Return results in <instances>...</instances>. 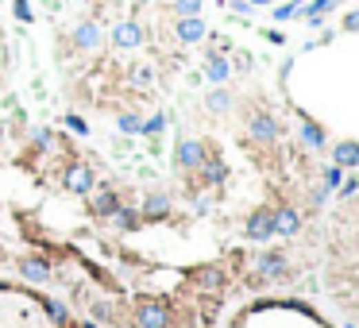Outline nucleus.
<instances>
[{"mask_svg": "<svg viewBox=\"0 0 359 328\" xmlns=\"http://www.w3.org/2000/svg\"><path fill=\"white\" fill-rule=\"evenodd\" d=\"M185 278H189V286L205 289V294H220V289L228 286V270H224L220 263H201V267H194Z\"/></svg>", "mask_w": 359, "mask_h": 328, "instance_id": "obj_6", "label": "nucleus"}, {"mask_svg": "<svg viewBox=\"0 0 359 328\" xmlns=\"http://www.w3.org/2000/svg\"><path fill=\"white\" fill-rule=\"evenodd\" d=\"M43 305H47V313H50V320H54V325H66V305H62V301H43Z\"/></svg>", "mask_w": 359, "mask_h": 328, "instance_id": "obj_29", "label": "nucleus"}, {"mask_svg": "<svg viewBox=\"0 0 359 328\" xmlns=\"http://www.w3.org/2000/svg\"><path fill=\"white\" fill-rule=\"evenodd\" d=\"M163 132H166V116L163 112H155L151 120H143V127H139V135H151V139H155V135H163Z\"/></svg>", "mask_w": 359, "mask_h": 328, "instance_id": "obj_23", "label": "nucleus"}, {"mask_svg": "<svg viewBox=\"0 0 359 328\" xmlns=\"http://www.w3.org/2000/svg\"><path fill=\"white\" fill-rule=\"evenodd\" d=\"M298 135H301V143L309 147V151H325V143H329V135H325V127H320L317 120H309V116H301V127H298Z\"/></svg>", "mask_w": 359, "mask_h": 328, "instance_id": "obj_16", "label": "nucleus"}, {"mask_svg": "<svg viewBox=\"0 0 359 328\" xmlns=\"http://www.w3.org/2000/svg\"><path fill=\"white\" fill-rule=\"evenodd\" d=\"M243 236H247L252 243L274 240V205H259V209L247 216V224H243Z\"/></svg>", "mask_w": 359, "mask_h": 328, "instance_id": "obj_8", "label": "nucleus"}, {"mask_svg": "<svg viewBox=\"0 0 359 328\" xmlns=\"http://www.w3.org/2000/svg\"><path fill=\"white\" fill-rule=\"evenodd\" d=\"M336 4H344V0H336Z\"/></svg>", "mask_w": 359, "mask_h": 328, "instance_id": "obj_36", "label": "nucleus"}, {"mask_svg": "<svg viewBox=\"0 0 359 328\" xmlns=\"http://www.w3.org/2000/svg\"><path fill=\"white\" fill-rule=\"evenodd\" d=\"M70 43H74V50H81V54H93V50H101V43H105L101 19H78V23H74V31H70Z\"/></svg>", "mask_w": 359, "mask_h": 328, "instance_id": "obj_7", "label": "nucleus"}, {"mask_svg": "<svg viewBox=\"0 0 359 328\" xmlns=\"http://www.w3.org/2000/svg\"><path fill=\"white\" fill-rule=\"evenodd\" d=\"M336 189H340V197H356V193H359V178H348V182H340Z\"/></svg>", "mask_w": 359, "mask_h": 328, "instance_id": "obj_31", "label": "nucleus"}, {"mask_svg": "<svg viewBox=\"0 0 359 328\" xmlns=\"http://www.w3.org/2000/svg\"><path fill=\"white\" fill-rule=\"evenodd\" d=\"M298 232H301V212L294 209V205H278V209H274V236H286V240H290Z\"/></svg>", "mask_w": 359, "mask_h": 328, "instance_id": "obj_15", "label": "nucleus"}, {"mask_svg": "<svg viewBox=\"0 0 359 328\" xmlns=\"http://www.w3.org/2000/svg\"><path fill=\"white\" fill-rule=\"evenodd\" d=\"M247 4H252V8H255V4H259V8H267V4H274V0H247Z\"/></svg>", "mask_w": 359, "mask_h": 328, "instance_id": "obj_34", "label": "nucleus"}, {"mask_svg": "<svg viewBox=\"0 0 359 328\" xmlns=\"http://www.w3.org/2000/svg\"><path fill=\"white\" fill-rule=\"evenodd\" d=\"M247 135H252L255 143H274V139H278L282 135V124L278 120H274V112H267V108H255L252 116H247Z\"/></svg>", "mask_w": 359, "mask_h": 328, "instance_id": "obj_9", "label": "nucleus"}, {"mask_svg": "<svg viewBox=\"0 0 359 328\" xmlns=\"http://www.w3.org/2000/svg\"><path fill=\"white\" fill-rule=\"evenodd\" d=\"M85 201H89V212H93L97 221H108V216L124 205V197H120L116 185H93V189L85 193Z\"/></svg>", "mask_w": 359, "mask_h": 328, "instance_id": "obj_5", "label": "nucleus"}, {"mask_svg": "<svg viewBox=\"0 0 359 328\" xmlns=\"http://www.w3.org/2000/svg\"><path fill=\"white\" fill-rule=\"evenodd\" d=\"M290 274V259L286 251H263L255 255V270H252V282H278Z\"/></svg>", "mask_w": 359, "mask_h": 328, "instance_id": "obj_3", "label": "nucleus"}, {"mask_svg": "<svg viewBox=\"0 0 359 328\" xmlns=\"http://www.w3.org/2000/svg\"><path fill=\"white\" fill-rule=\"evenodd\" d=\"M348 328H359V325H348Z\"/></svg>", "mask_w": 359, "mask_h": 328, "instance_id": "obj_35", "label": "nucleus"}, {"mask_svg": "<svg viewBox=\"0 0 359 328\" xmlns=\"http://www.w3.org/2000/svg\"><path fill=\"white\" fill-rule=\"evenodd\" d=\"M301 4H305V0H286V4H278V8L271 12L274 19H278V23H286V19H294L301 12Z\"/></svg>", "mask_w": 359, "mask_h": 328, "instance_id": "obj_22", "label": "nucleus"}, {"mask_svg": "<svg viewBox=\"0 0 359 328\" xmlns=\"http://www.w3.org/2000/svg\"><path fill=\"white\" fill-rule=\"evenodd\" d=\"M205 77L213 81V85H228V77H232V62L224 54H209V62H205Z\"/></svg>", "mask_w": 359, "mask_h": 328, "instance_id": "obj_19", "label": "nucleus"}, {"mask_svg": "<svg viewBox=\"0 0 359 328\" xmlns=\"http://www.w3.org/2000/svg\"><path fill=\"white\" fill-rule=\"evenodd\" d=\"M132 325L136 328H174V305L163 298H136L132 301Z\"/></svg>", "mask_w": 359, "mask_h": 328, "instance_id": "obj_1", "label": "nucleus"}, {"mask_svg": "<svg viewBox=\"0 0 359 328\" xmlns=\"http://www.w3.org/2000/svg\"><path fill=\"white\" fill-rule=\"evenodd\" d=\"M263 35H267V39H271V43H274V47H282V43H286V35H282V31H263Z\"/></svg>", "mask_w": 359, "mask_h": 328, "instance_id": "obj_33", "label": "nucleus"}, {"mask_svg": "<svg viewBox=\"0 0 359 328\" xmlns=\"http://www.w3.org/2000/svg\"><path fill=\"white\" fill-rule=\"evenodd\" d=\"M174 35L182 39L185 47H194V43H201V39L209 35V28H205V19H201V16H178Z\"/></svg>", "mask_w": 359, "mask_h": 328, "instance_id": "obj_14", "label": "nucleus"}, {"mask_svg": "<svg viewBox=\"0 0 359 328\" xmlns=\"http://www.w3.org/2000/svg\"><path fill=\"white\" fill-rule=\"evenodd\" d=\"M205 0H174V12L178 16H201Z\"/></svg>", "mask_w": 359, "mask_h": 328, "instance_id": "obj_25", "label": "nucleus"}, {"mask_svg": "<svg viewBox=\"0 0 359 328\" xmlns=\"http://www.w3.org/2000/svg\"><path fill=\"white\" fill-rule=\"evenodd\" d=\"M143 43V28H139L136 19H120L116 28H112V47L116 50H136Z\"/></svg>", "mask_w": 359, "mask_h": 328, "instance_id": "obj_12", "label": "nucleus"}, {"mask_svg": "<svg viewBox=\"0 0 359 328\" xmlns=\"http://www.w3.org/2000/svg\"><path fill=\"white\" fill-rule=\"evenodd\" d=\"M108 221H112V228H116V232H136V228H143V216H139L136 205H120V209L112 212Z\"/></svg>", "mask_w": 359, "mask_h": 328, "instance_id": "obj_18", "label": "nucleus"}, {"mask_svg": "<svg viewBox=\"0 0 359 328\" xmlns=\"http://www.w3.org/2000/svg\"><path fill=\"white\" fill-rule=\"evenodd\" d=\"M332 166H340V170H356L359 166V143L356 139H344V143L332 147Z\"/></svg>", "mask_w": 359, "mask_h": 328, "instance_id": "obj_17", "label": "nucleus"}, {"mask_svg": "<svg viewBox=\"0 0 359 328\" xmlns=\"http://www.w3.org/2000/svg\"><path fill=\"white\" fill-rule=\"evenodd\" d=\"M31 143L39 147V151H54V147H59V143H54V132H50V127H39V132L31 135Z\"/></svg>", "mask_w": 359, "mask_h": 328, "instance_id": "obj_24", "label": "nucleus"}, {"mask_svg": "<svg viewBox=\"0 0 359 328\" xmlns=\"http://www.w3.org/2000/svg\"><path fill=\"white\" fill-rule=\"evenodd\" d=\"M66 127H70L74 135H89V124L81 120V116H74V112H66Z\"/></svg>", "mask_w": 359, "mask_h": 328, "instance_id": "obj_30", "label": "nucleus"}, {"mask_svg": "<svg viewBox=\"0 0 359 328\" xmlns=\"http://www.w3.org/2000/svg\"><path fill=\"white\" fill-rule=\"evenodd\" d=\"M224 178H228V166H224V158L209 147V154H205V163L197 166V182L209 185V189H216V185H224Z\"/></svg>", "mask_w": 359, "mask_h": 328, "instance_id": "obj_11", "label": "nucleus"}, {"mask_svg": "<svg viewBox=\"0 0 359 328\" xmlns=\"http://www.w3.org/2000/svg\"><path fill=\"white\" fill-rule=\"evenodd\" d=\"M143 224H158L170 216V193H147L143 197V209H139Z\"/></svg>", "mask_w": 359, "mask_h": 328, "instance_id": "obj_13", "label": "nucleus"}, {"mask_svg": "<svg viewBox=\"0 0 359 328\" xmlns=\"http://www.w3.org/2000/svg\"><path fill=\"white\" fill-rule=\"evenodd\" d=\"M127 77H132V85L147 89V85H151V66H132V74H127Z\"/></svg>", "mask_w": 359, "mask_h": 328, "instance_id": "obj_28", "label": "nucleus"}, {"mask_svg": "<svg viewBox=\"0 0 359 328\" xmlns=\"http://www.w3.org/2000/svg\"><path fill=\"white\" fill-rule=\"evenodd\" d=\"M340 28H344V31H359V8H356V12H348V16H344V23H340Z\"/></svg>", "mask_w": 359, "mask_h": 328, "instance_id": "obj_32", "label": "nucleus"}, {"mask_svg": "<svg viewBox=\"0 0 359 328\" xmlns=\"http://www.w3.org/2000/svg\"><path fill=\"white\" fill-rule=\"evenodd\" d=\"M116 127L124 135H139V127H143V116H136V112H120L116 116Z\"/></svg>", "mask_w": 359, "mask_h": 328, "instance_id": "obj_21", "label": "nucleus"}, {"mask_svg": "<svg viewBox=\"0 0 359 328\" xmlns=\"http://www.w3.org/2000/svg\"><path fill=\"white\" fill-rule=\"evenodd\" d=\"M205 108L213 116H224V112H232V93H228V85H216L213 93L205 96Z\"/></svg>", "mask_w": 359, "mask_h": 328, "instance_id": "obj_20", "label": "nucleus"}, {"mask_svg": "<svg viewBox=\"0 0 359 328\" xmlns=\"http://www.w3.org/2000/svg\"><path fill=\"white\" fill-rule=\"evenodd\" d=\"M16 270L23 274L28 286H43V282H50V263H47V255H39V251L20 255V259H16Z\"/></svg>", "mask_w": 359, "mask_h": 328, "instance_id": "obj_10", "label": "nucleus"}, {"mask_svg": "<svg viewBox=\"0 0 359 328\" xmlns=\"http://www.w3.org/2000/svg\"><path fill=\"white\" fill-rule=\"evenodd\" d=\"M320 178H325V189H336L340 182H344V170H340V166H325V174H320Z\"/></svg>", "mask_w": 359, "mask_h": 328, "instance_id": "obj_27", "label": "nucleus"}, {"mask_svg": "<svg viewBox=\"0 0 359 328\" xmlns=\"http://www.w3.org/2000/svg\"><path fill=\"white\" fill-rule=\"evenodd\" d=\"M97 185V174H93V166L81 163V158H70L66 166H62V189L74 193V197H85L89 189Z\"/></svg>", "mask_w": 359, "mask_h": 328, "instance_id": "obj_2", "label": "nucleus"}, {"mask_svg": "<svg viewBox=\"0 0 359 328\" xmlns=\"http://www.w3.org/2000/svg\"><path fill=\"white\" fill-rule=\"evenodd\" d=\"M12 16L20 19V23H31V19H35V12H31L28 0H12Z\"/></svg>", "mask_w": 359, "mask_h": 328, "instance_id": "obj_26", "label": "nucleus"}, {"mask_svg": "<svg viewBox=\"0 0 359 328\" xmlns=\"http://www.w3.org/2000/svg\"><path fill=\"white\" fill-rule=\"evenodd\" d=\"M205 154H209V143L205 139H194V135H182L174 147V166L182 174H197V166L205 163Z\"/></svg>", "mask_w": 359, "mask_h": 328, "instance_id": "obj_4", "label": "nucleus"}]
</instances>
